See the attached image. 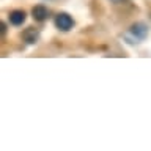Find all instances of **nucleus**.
Segmentation results:
<instances>
[{
  "label": "nucleus",
  "mask_w": 151,
  "mask_h": 151,
  "mask_svg": "<svg viewBox=\"0 0 151 151\" xmlns=\"http://www.w3.org/2000/svg\"><path fill=\"white\" fill-rule=\"evenodd\" d=\"M146 36H148V25H146L145 22H135L134 25H131V28L124 33V38L129 44L142 42Z\"/></svg>",
  "instance_id": "nucleus-1"
},
{
  "label": "nucleus",
  "mask_w": 151,
  "mask_h": 151,
  "mask_svg": "<svg viewBox=\"0 0 151 151\" xmlns=\"http://www.w3.org/2000/svg\"><path fill=\"white\" fill-rule=\"evenodd\" d=\"M55 25L61 32H68L74 25V19L71 17L68 13H58L55 16Z\"/></svg>",
  "instance_id": "nucleus-2"
},
{
  "label": "nucleus",
  "mask_w": 151,
  "mask_h": 151,
  "mask_svg": "<svg viewBox=\"0 0 151 151\" xmlns=\"http://www.w3.org/2000/svg\"><path fill=\"white\" fill-rule=\"evenodd\" d=\"M32 14H33V19L38 22H42V21H46L47 17H49V9H47L44 5H36V6H33L32 9Z\"/></svg>",
  "instance_id": "nucleus-3"
},
{
  "label": "nucleus",
  "mask_w": 151,
  "mask_h": 151,
  "mask_svg": "<svg viewBox=\"0 0 151 151\" xmlns=\"http://www.w3.org/2000/svg\"><path fill=\"white\" fill-rule=\"evenodd\" d=\"M22 38L27 44H35V42H38V40H40V32L33 27H28L27 30L22 33Z\"/></svg>",
  "instance_id": "nucleus-4"
},
{
  "label": "nucleus",
  "mask_w": 151,
  "mask_h": 151,
  "mask_svg": "<svg viewBox=\"0 0 151 151\" xmlns=\"http://www.w3.org/2000/svg\"><path fill=\"white\" fill-rule=\"evenodd\" d=\"M9 22L16 27L22 25V24L25 22V13H24L22 9H14V11L9 13Z\"/></svg>",
  "instance_id": "nucleus-5"
},
{
  "label": "nucleus",
  "mask_w": 151,
  "mask_h": 151,
  "mask_svg": "<svg viewBox=\"0 0 151 151\" xmlns=\"http://www.w3.org/2000/svg\"><path fill=\"white\" fill-rule=\"evenodd\" d=\"M112 3H115V5H120V3H124L126 0H110Z\"/></svg>",
  "instance_id": "nucleus-6"
}]
</instances>
